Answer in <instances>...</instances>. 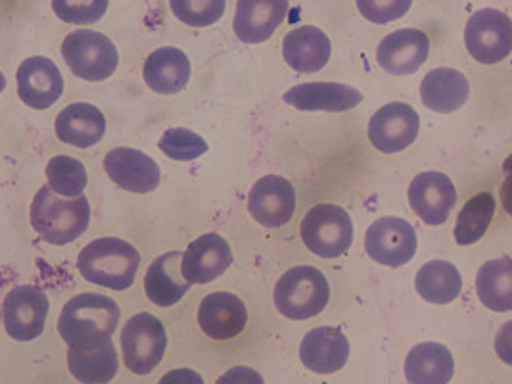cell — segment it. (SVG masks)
Instances as JSON below:
<instances>
[{
	"mask_svg": "<svg viewBox=\"0 0 512 384\" xmlns=\"http://www.w3.org/2000/svg\"><path fill=\"white\" fill-rule=\"evenodd\" d=\"M52 8L64 24H96L108 10V0H54Z\"/></svg>",
	"mask_w": 512,
	"mask_h": 384,
	"instance_id": "obj_35",
	"label": "cell"
},
{
	"mask_svg": "<svg viewBox=\"0 0 512 384\" xmlns=\"http://www.w3.org/2000/svg\"><path fill=\"white\" fill-rule=\"evenodd\" d=\"M365 250L376 264L399 267L417 254V233L401 217H380L365 235Z\"/></svg>",
	"mask_w": 512,
	"mask_h": 384,
	"instance_id": "obj_10",
	"label": "cell"
},
{
	"mask_svg": "<svg viewBox=\"0 0 512 384\" xmlns=\"http://www.w3.org/2000/svg\"><path fill=\"white\" fill-rule=\"evenodd\" d=\"M104 169L119 189L135 194L156 191L162 181L158 164L135 148H114L104 158Z\"/></svg>",
	"mask_w": 512,
	"mask_h": 384,
	"instance_id": "obj_14",
	"label": "cell"
},
{
	"mask_svg": "<svg viewBox=\"0 0 512 384\" xmlns=\"http://www.w3.org/2000/svg\"><path fill=\"white\" fill-rule=\"evenodd\" d=\"M470 95V85L463 73L453 68H438L426 73L420 83L422 104L438 114H453L463 108Z\"/></svg>",
	"mask_w": 512,
	"mask_h": 384,
	"instance_id": "obj_27",
	"label": "cell"
},
{
	"mask_svg": "<svg viewBox=\"0 0 512 384\" xmlns=\"http://www.w3.org/2000/svg\"><path fill=\"white\" fill-rule=\"evenodd\" d=\"M415 287L426 302L449 304L461 294L463 277L455 265L445 260H432L420 267Z\"/></svg>",
	"mask_w": 512,
	"mask_h": 384,
	"instance_id": "obj_29",
	"label": "cell"
},
{
	"mask_svg": "<svg viewBox=\"0 0 512 384\" xmlns=\"http://www.w3.org/2000/svg\"><path fill=\"white\" fill-rule=\"evenodd\" d=\"M300 358L309 371L332 375L350 360V342L338 327H317L303 336Z\"/></svg>",
	"mask_w": 512,
	"mask_h": 384,
	"instance_id": "obj_19",
	"label": "cell"
},
{
	"mask_svg": "<svg viewBox=\"0 0 512 384\" xmlns=\"http://www.w3.org/2000/svg\"><path fill=\"white\" fill-rule=\"evenodd\" d=\"M330 39L325 31L313 25L292 29L282 43L286 64L300 73L321 72L330 60Z\"/></svg>",
	"mask_w": 512,
	"mask_h": 384,
	"instance_id": "obj_23",
	"label": "cell"
},
{
	"mask_svg": "<svg viewBox=\"0 0 512 384\" xmlns=\"http://www.w3.org/2000/svg\"><path fill=\"white\" fill-rule=\"evenodd\" d=\"M465 45L470 56L480 64L503 62L511 54V18L493 8L478 10L466 24Z\"/></svg>",
	"mask_w": 512,
	"mask_h": 384,
	"instance_id": "obj_8",
	"label": "cell"
},
{
	"mask_svg": "<svg viewBox=\"0 0 512 384\" xmlns=\"http://www.w3.org/2000/svg\"><path fill=\"white\" fill-rule=\"evenodd\" d=\"M192 287L183 275L181 252L163 254L154 260L144 277V290L152 304L160 308L175 306Z\"/></svg>",
	"mask_w": 512,
	"mask_h": 384,
	"instance_id": "obj_25",
	"label": "cell"
},
{
	"mask_svg": "<svg viewBox=\"0 0 512 384\" xmlns=\"http://www.w3.org/2000/svg\"><path fill=\"white\" fill-rule=\"evenodd\" d=\"M495 216V198L491 192H480L472 196L461 210L455 225V240L461 246L474 244L488 231L489 223Z\"/></svg>",
	"mask_w": 512,
	"mask_h": 384,
	"instance_id": "obj_31",
	"label": "cell"
},
{
	"mask_svg": "<svg viewBox=\"0 0 512 384\" xmlns=\"http://www.w3.org/2000/svg\"><path fill=\"white\" fill-rule=\"evenodd\" d=\"M482 304L491 312H509L512 308V260L503 256L482 265L476 279Z\"/></svg>",
	"mask_w": 512,
	"mask_h": 384,
	"instance_id": "obj_30",
	"label": "cell"
},
{
	"mask_svg": "<svg viewBox=\"0 0 512 384\" xmlns=\"http://www.w3.org/2000/svg\"><path fill=\"white\" fill-rule=\"evenodd\" d=\"M160 150L167 158L177 162H190L208 152V143L188 129H167L160 139Z\"/></svg>",
	"mask_w": 512,
	"mask_h": 384,
	"instance_id": "obj_33",
	"label": "cell"
},
{
	"mask_svg": "<svg viewBox=\"0 0 512 384\" xmlns=\"http://www.w3.org/2000/svg\"><path fill=\"white\" fill-rule=\"evenodd\" d=\"M286 12V0H240L234 14V33L244 43H263L273 37Z\"/></svg>",
	"mask_w": 512,
	"mask_h": 384,
	"instance_id": "obj_20",
	"label": "cell"
},
{
	"mask_svg": "<svg viewBox=\"0 0 512 384\" xmlns=\"http://www.w3.org/2000/svg\"><path fill=\"white\" fill-rule=\"evenodd\" d=\"M68 367L79 383H110L117 373V352L112 338L71 344Z\"/></svg>",
	"mask_w": 512,
	"mask_h": 384,
	"instance_id": "obj_22",
	"label": "cell"
},
{
	"mask_svg": "<svg viewBox=\"0 0 512 384\" xmlns=\"http://www.w3.org/2000/svg\"><path fill=\"white\" fill-rule=\"evenodd\" d=\"M139 250L116 237H104L87 244L79 258L77 269L91 285L127 290L135 283L139 271Z\"/></svg>",
	"mask_w": 512,
	"mask_h": 384,
	"instance_id": "obj_2",
	"label": "cell"
},
{
	"mask_svg": "<svg viewBox=\"0 0 512 384\" xmlns=\"http://www.w3.org/2000/svg\"><path fill=\"white\" fill-rule=\"evenodd\" d=\"M56 137L64 144L77 146V148H89L106 133V120L104 114L87 102H75L66 106L54 121Z\"/></svg>",
	"mask_w": 512,
	"mask_h": 384,
	"instance_id": "obj_26",
	"label": "cell"
},
{
	"mask_svg": "<svg viewBox=\"0 0 512 384\" xmlns=\"http://www.w3.org/2000/svg\"><path fill=\"white\" fill-rule=\"evenodd\" d=\"M455 361L438 342L415 346L405 361V377L411 384H447L453 379Z\"/></svg>",
	"mask_w": 512,
	"mask_h": 384,
	"instance_id": "obj_28",
	"label": "cell"
},
{
	"mask_svg": "<svg viewBox=\"0 0 512 384\" xmlns=\"http://www.w3.org/2000/svg\"><path fill=\"white\" fill-rule=\"evenodd\" d=\"M190 60L183 50L162 47L154 50L144 62V81L158 95H177L188 85Z\"/></svg>",
	"mask_w": 512,
	"mask_h": 384,
	"instance_id": "obj_24",
	"label": "cell"
},
{
	"mask_svg": "<svg viewBox=\"0 0 512 384\" xmlns=\"http://www.w3.org/2000/svg\"><path fill=\"white\" fill-rule=\"evenodd\" d=\"M48 315L47 294L41 288H12L2 302L4 329L10 338L18 342H29L45 331Z\"/></svg>",
	"mask_w": 512,
	"mask_h": 384,
	"instance_id": "obj_9",
	"label": "cell"
},
{
	"mask_svg": "<svg viewBox=\"0 0 512 384\" xmlns=\"http://www.w3.org/2000/svg\"><path fill=\"white\" fill-rule=\"evenodd\" d=\"M300 231L307 250L319 258H338L353 242L350 214L334 204L313 206L303 217Z\"/></svg>",
	"mask_w": 512,
	"mask_h": 384,
	"instance_id": "obj_6",
	"label": "cell"
},
{
	"mask_svg": "<svg viewBox=\"0 0 512 384\" xmlns=\"http://www.w3.org/2000/svg\"><path fill=\"white\" fill-rule=\"evenodd\" d=\"M119 306L116 300L85 292L64 306L58 319V333L68 344H85L94 340L112 338L119 323Z\"/></svg>",
	"mask_w": 512,
	"mask_h": 384,
	"instance_id": "obj_3",
	"label": "cell"
},
{
	"mask_svg": "<svg viewBox=\"0 0 512 384\" xmlns=\"http://www.w3.org/2000/svg\"><path fill=\"white\" fill-rule=\"evenodd\" d=\"M420 120L415 108L403 102L382 106L369 123V139L376 150L396 154L417 141Z\"/></svg>",
	"mask_w": 512,
	"mask_h": 384,
	"instance_id": "obj_11",
	"label": "cell"
},
{
	"mask_svg": "<svg viewBox=\"0 0 512 384\" xmlns=\"http://www.w3.org/2000/svg\"><path fill=\"white\" fill-rule=\"evenodd\" d=\"M411 0H390V2H371V0H359V12L373 24H388L405 16L411 8Z\"/></svg>",
	"mask_w": 512,
	"mask_h": 384,
	"instance_id": "obj_36",
	"label": "cell"
},
{
	"mask_svg": "<svg viewBox=\"0 0 512 384\" xmlns=\"http://www.w3.org/2000/svg\"><path fill=\"white\" fill-rule=\"evenodd\" d=\"M282 100L302 112H346L361 104L363 95L344 83H303L286 91Z\"/></svg>",
	"mask_w": 512,
	"mask_h": 384,
	"instance_id": "obj_21",
	"label": "cell"
},
{
	"mask_svg": "<svg viewBox=\"0 0 512 384\" xmlns=\"http://www.w3.org/2000/svg\"><path fill=\"white\" fill-rule=\"evenodd\" d=\"M167 348V335L162 321L152 313H137L121 331V352L125 367L135 375L152 373Z\"/></svg>",
	"mask_w": 512,
	"mask_h": 384,
	"instance_id": "obj_7",
	"label": "cell"
},
{
	"mask_svg": "<svg viewBox=\"0 0 512 384\" xmlns=\"http://www.w3.org/2000/svg\"><path fill=\"white\" fill-rule=\"evenodd\" d=\"M430 41L420 29H397L386 35L376 48L380 68L390 75H411L419 72L428 60Z\"/></svg>",
	"mask_w": 512,
	"mask_h": 384,
	"instance_id": "obj_16",
	"label": "cell"
},
{
	"mask_svg": "<svg viewBox=\"0 0 512 384\" xmlns=\"http://www.w3.org/2000/svg\"><path fill=\"white\" fill-rule=\"evenodd\" d=\"M173 14L190 27L217 24L225 12V0H173Z\"/></svg>",
	"mask_w": 512,
	"mask_h": 384,
	"instance_id": "obj_34",
	"label": "cell"
},
{
	"mask_svg": "<svg viewBox=\"0 0 512 384\" xmlns=\"http://www.w3.org/2000/svg\"><path fill=\"white\" fill-rule=\"evenodd\" d=\"M233 264L229 242L217 233H206L188 244L183 254V275L190 285H206L221 277Z\"/></svg>",
	"mask_w": 512,
	"mask_h": 384,
	"instance_id": "obj_17",
	"label": "cell"
},
{
	"mask_svg": "<svg viewBox=\"0 0 512 384\" xmlns=\"http://www.w3.org/2000/svg\"><path fill=\"white\" fill-rule=\"evenodd\" d=\"M248 210L263 227L277 229L286 225L296 212L294 185L279 175L257 179L248 196Z\"/></svg>",
	"mask_w": 512,
	"mask_h": 384,
	"instance_id": "obj_12",
	"label": "cell"
},
{
	"mask_svg": "<svg viewBox=\"0 0 512 384\" xmlns=\"http://www.w3.org/2000/svg\"><path fill=\"white\" fill-rule=\"evenodd\" d=\"M409 204L426 225H443L457 204L453 181L440 171H424L411 181Z\"/></svg>",
	"mask_w": 512,
	"mask_h": 384,
	"instance_id": "obj_13",
	"label": "cell"
},
{
	"mask_svg": "<svg viewBox=\"0 0 512 384\" xmlns=\"http://www.w3.org/2000/svg\"><path fill=\"white\" fill-rule=\"evenodd\" d=\"M16 81L20 100L33 110H47L64 93V77L47 56L24 60L16 73Z\"/></svg>",
	"mask_w": 512,
	"mask_h": 384,
	"instance_id": "obj_15",
	"label": "cell"
},
{
	"mask_svg": "<svg viewBox=\"0 0 512 384\" xmlns=\"http://www.w3.org/2000/svg\"><path fill=\"white\" fill-rule=\"evenodd\" d=\"M91 221L87 196L62 198L45 185L31 202V227L48 244L64 246L79 239Z\"/></svg>",
	"mask_w": 512,
	"mask_h": 384,
	"instance_id": "obj_1",
	"label": "cell"
},
{
	"mask_svg": "<svg viewBox=\"0 0 512 384\" xmlns=\"http://www.w3.org/2000/svg\"><path fill=\"white\" fill-rule=\"evenodd\" d=\"M330 298L325 275L313 265L288 269L275 287V306L284 317L303 321L323 312Z\"/></svg>",
	"mask_w": 512,
	"mask_h": 384,
	"instance_id": "obj_4",
	"label": "cell"
},
{
	"mask_svg": "<svg viewBox=\"0 0 512 384\" xmlns=\"http://www.w3.org/2000/svg\"><path fill=\"white\" fill-rule=\"evenodd\" d=\"M62 56L71 73L85 81H104L116 73L119 64L116 45L93 29L70 33L64 39Z\"/></svg>",
	"mask_w": 512,
	"mask_h": 384,
	"instance_id": "obj_5",
	"label": "cell"
},
{
	"mask_svg": "<svg viewBox=\"0 0 512 384\" xmlns=\"http://www.w3.org/2000/svg\"><path fill=\"white\" fill-rule=\"evenodd\" d=\"M248 323L244 302L231 292H211L198 310V325L213 340H231L240 335Z\"/></svg>",
	"mask_w": 512,
	"mask_h": 384,
	"instance_id": "obj_18",
	"label": "cell"
},
{
	"mask_svg": "<svg viewBox=\"0 0 512 384\" xmlns=\"http://www.w3.org/2000/svg\"><path fill=\"white\" fill-rule=\"evenodd\" d=\"M48 187L60 196H81L87 187V169L71 156H54L47 166Z\"/></svg>",
	"mask_w": 512,
	"mask_h": 384,
	"instance_id": "obj_32",
	"label": "cell"
}]
</instances>
